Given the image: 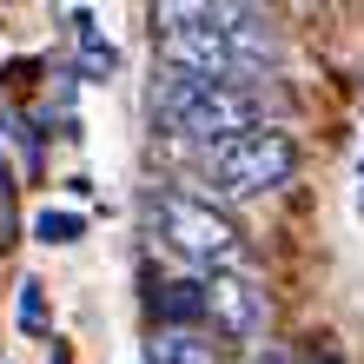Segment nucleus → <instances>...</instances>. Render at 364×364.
Listing matches in <instances>:
<instances>
[{
  "label": "nucleus",
  "mask_w": 364,
  "mask_h": 364,
  "mask_svg": "<svg viewBox=\"0 0 364 364\" xmlns=\"http://www.w3.org/2000/svg\"><path fill=\"white\" fill-rule=\"evenodd\" d=\"M153 119L173 139L205 146V153L225 146V139H239V133H252V126H265L259 100L245 87H205V80H186V73H159L153 80Z\"/></svg>",
  "instance_id": "obj_1"
},
{
  "label": "nucleus",
  "mask_w": 364,
  "mask_h": 364,
  "mask_svg": "<svg viewBox=\"0 0 364 364\" xmlns=\"http://www.w3.org/2000/svg\"><path fill=\"white\" fill-rule=\"evenodd\" d=\"M146 225H153V239L173 252V259L199 265V272H239L245 265V232L232 225L219 205L192 199L179 186L146 192Z\"/></svg>",
  "instance_id": "obj_2"
},
{
  "label": "nucleus",
  "mask_w": 364,
  "mask_h": 364,
  "mask_svg": "<svg viewBox=\"0 0 364 364\" xmlns=\"http://www.w3.org/2000/svg\"><path fill=\"white\" fill-rule=\"evenodd\" d=\"M298 173V146L291 133H278V126H252V133L225 139L205 153V179L225 192V199H259V192H278Z\"/></svg>",
  "instance_id": "obj_3"
},
{
  "label": "nucleus",
  "mask_w": 364,
  "mask_h": 364,
  "mask_svg": "<svg viewBox=\"0 0 364 364\" xmlns=\"http://www.w3.org/2000/svg\"><path fill=\"white\" fill-rule=\"evenodd\" d=\"M265 318H272V305H265V291L252 285V278L219 272L205 285V325L219 331V338H232V345H252V338L265 331Z\"/></svg>",
  "instance_id": "obj_4"
},
{
  "label": "nucleus",
  "mask_w": 364,
  "mask_h": 364,
  "mask_svg": "<svg viewBox=\"0 0 364 364\" xmlns=\"http://www.w3.org/2000/svg\"><path fill=\"white\" fill-rule=\"evenodd\" d=\"M159 291H166V298H153V311H159L173 331H186V325H205V285L179 278V285H159Z\"/></svg>",
  "instance_id": "obj_5"
},
{
  "label": "nucleus",
  "mask_w": 364,
  "mask_h": 364,
  "mask_svg": "<svg viewBox=\"0 0 364 364\" xmlns=\"http://www.w3.org/2000/svg\"><path fill=\"white\" fill-rule=\"evenodd\" d=\"M33 239L40 245H73V239H87V219H80V212H33Z\"/></svg>",
  "instance_id": "obj_6"
},
{
  "label": "nucleus",
  "mask_w": 364,
  "mask_h": 364,
  "mask_svg": "<svg viewBox=\"0 0 364 364\" xmlns=\"http://www.w3.org/2000/svg\"><path fill=\"white\" fill-rule=\"evenodd\" d=\"M14 318H20V331H33V338H47V285L40 278H20V305H14Z\"/></svg>",
  "instance_id": "obj_7"
},
{
  "label": "nucleus",
  "mask_w": 364,
  "mask_h": 364,
  "mask_svg": "<svg viewBox=\"0 0 364 364\" xmlns=\"http://www.w3.org/2000/svg\"><path fill=\"white\" fill-rule=\"evenodd\" d=\"M113 67H119V53L106 47L100 33H80V73L87 80H113Z\"/></svg>",
  "instance_id": "obj_8"
},
{
  "label": "nucleus",
  "mask_w": 364,
  "mask_h": 364,
  "mask_svg": "<svg viewBox=\"0 0 364 364\" xmlns=\"http://www.w3.org/2000/svg\"><path fill=\"white\" fill-rule=\"evenodd\" d=\"M153 364H212V345H199L192 331H173V338L159 345V358H153Z\"/></svg>",
  "instance_id": "obj_9"
},
{
  "label": "nucleus",
  "mask_w": 364,
  "mask_h": 364,
  "mask_svg": "<svg viewBox=\"0 0 364 364\" xmlns=\"http://www.w3.org/2000/svg\"><path fill=\"white\" fill-rule=\"evenodd\" d=\"M311 364H345V358H338V351H318V358H311Z\"/></svg>",
  "instance_id": "obj_10"
},
{
  "label": "nucleus",
  "mask_w": 364,
  "mask_h": 364,
  "mask_svg": "<svg viewBox=\"0 0 364 364\" xmlns=\"http://www.w3.org/2000/svg\"><path fill=\"white\" fill-rule=\"evenodd\" d=\"M245 364H285V358H272V351H265V358H245Z\"/></svg>",
  "instance_id": "obj_11"
}]
</instances>
